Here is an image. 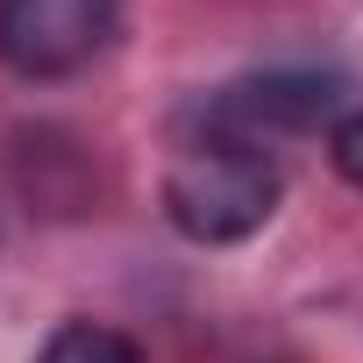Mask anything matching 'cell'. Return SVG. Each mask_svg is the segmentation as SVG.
Here are the masks:
<instances>
[{"mask_svg": "<svg viewBox=\"0 0 363 363\" xmlns=\"http://www.w3.org/2000/svg\"><path fill=\"white\" fill-rule=\"evenodd\" d=\"M36 363H143V356H135L128 335H114V328H100V320H65V328L43 342Z\"/></svg>", "mask_w": 363, "mask_h": 363, "instance_id": "4", "label": "cell"}, {"mask_svg": "<svg viewBox=\"0 0 363 363\" xmlns=\"http://www.w3.org/2000/svg\"><path fill=\"white\" fill-rule=\"evenodd\" d=\"M328 157H335V171L349 178V186L363 193V114H342V121H335V135H328Z\"/></svg>", "mask_w": 363, "mask_h": 363, "instance_id": "5", "label": "cell"}, {"mask_svg": "<svg viewBox=\"0 0 363 363\" xmlns=\"http://www.w3.org/2000/svg\"><path fill=\"white\" fill-rule=\"evenodd\" d=\"M114 36V0H0V57L22 79H65Z\"/></svg>", "mask_w": 363, "mask_h": 363, "instance_id": "2", "label": "cell"}, {"mask_svg": "<svg viewBox=\"0 0 363 363\" xmlns=\"http://www.w3.org/2000/svg\"><path fill=\"white\" fill-rule=\"evenodd\" d=\"M328 114H335V79H313V72H271V79H242V86L214 93L207 128L271 150L278 135H306V128H320Z\"/></svg>", "mask_w": 363, "mask_h": 363, "instance_id": "3", "label": "cell"}, {"mask_svg": "<svg viewBox=\"0 0 363 363\" xmlns=\"http://www.w3.org/2000/svg\"><path fill=\"white\" fill-rule=\"evenodd\" d=\"M285 178L271 164V150L235 143V135H200L171 157L164 171V214L178 221V235L193 242H242L278 214Z\"/></svg>", "mask_w": 363, "mask_h": 363, "instance_id": "1", "label": "cell"}]
</instances>
